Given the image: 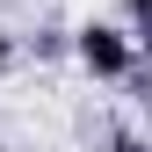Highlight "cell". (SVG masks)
Listing matches in <instances>:
<instances>
[{
  "mask_svg": "<svg viewBox=\"0 0 152 152\" xmlns=\"http://www.w3.org/2000/svg\"><path fill=\"white\" fill-rule=\"evenodd\" d=\"M123 15H130V44L152 51V0H123Z\"/></svg>",
  "mask_w": 152,
  "mask_h": 152,
  "instance_id": "7a4b0ae2",
  "label": "cell"
},
{
  "mask_svg": "<svg viewBox=\"0 0 152 152\" xmlns=\"http://www.w3.org/2000/svg\"><path fill=\"white\" fill-rule=\"evenodd\" d=\"M72 51H80V65L94 80H130V65H138V44H130V29H109V22H87L72 36Z\"/></svg>",
  "mask_w": 152,
  "mask_h": 152,
  "instance_id": "6da1fadb",
  "label": "cell"
},
{
  "mask_svg": "<svg viewBox=\"0 0 152 152\" xmlns=\"http://www.w3.org/2000/svg\"><path fill=\"white\" fill-rule=\"evenodd\" d=\"M109 152H152V145L138 138V130H116V138H109Z\"/></svg>",
  "mask_w": 152,
  "mask_h": 152,
  "instance_id": "3957f363",
  "label": "cell"
}]
</instances>
